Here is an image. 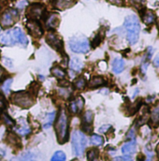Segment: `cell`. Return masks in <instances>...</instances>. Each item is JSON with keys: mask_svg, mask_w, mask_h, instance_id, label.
<instances>
[{"mask_svg": "<svg viewBox=\"0 0 159 161\" xmlns=\"http://www.w3.org/2000/svg\"><path fill=\"white\" fill-rule=\"evenodd\" d=\"M21 44L26 46L28 40L22 31V29L16 27L13 29H8L0 32V44L4 46H13L15 44Z\"/></svg>", "mask_w": 159, "mask_h": 161, "instance_id": "cell-1", "label": "cell"}, {"mask_svg": "<svg viewBox=\"0 0 159 161\" xmlns=\"http://www.w3.org/2000/svg\"><path fill=\"white\" fill-rule=\"evenodd\" d=\"M123 27L126 31V39L131 45H134L138 42L140 37V21L137 16L129 15L124 19Z\"/></svg>", "mask_w": 159, "mask_h": 161, "instance_id": "cell-2", "label": "cell"}, {"mask_svg": "<svg viewBox=\"0 0 159 161\" xmlns=\"http://www.w3.org/2000/svg\"><path fill=\"white\" fill-rule=\"evenodd\" d=\"M69 120L67 112L62 109L59 113L54 125L58 142L61 144L65 143L69 139Z\"/></svg>", "mask_w": 159, "mask_h": 161, "instance_id": "cell-3", "label": "cell"}, {"mask_svg": "<svg viewBox=\"0 0 159 161\" xmlns=\"http://www.w3.org/2000/svg\"><path fill=\"white\" fill-rule=\"evenodd\" d=\"M87 145V139L86 136L81 131H75L72 135L71 140V146H72V152L75 156L80 157L82 156L85 148Z\"/></svg>", "mask_w": 159, "mask_h": 161, "instance_id": "cell-4", "label": "cell"}, {"mask_svg": "<svg viewBox=\"0 0 159 161\" xmlns=\"http://www.w3.org/2000/svg\"><path fill=\"white\" fill-rule=\"evenodd\" d=\"M69 47L77 53H86L90 50V43L86 37L76 36L69 40Z\"/></svg>", "mask_w": 159, "mask_h": 161, "instance_id": "cell-5", "label": "cell"}, {"mask_svg": "<svg viewBox=\"0 0 159 161\" xmlns=\"http://www.w3.org/2000/svg\"><path fill=\"white\" fill-rule=\"evenodd\" d=\"M11 101L21 107V108H29L34 104V98L31 96V94L27 92H17L13 93L11 96Z\"/></svg>", "mask_w": 159, "mask_h": 161, "instance_id": "cell-6", "label": "cell"}, {"mask_svg": "<svg viewBox=\"0 0 159 161\" xmlns=\"http://www.w3.org/2000/svg\"><path fill=\"white\" fill-rule=\"evenodd\" d=\"M19 19V12L15 8H8L4 11L0 17V25L3 28L10 27Z\"/></svg>", "mask_w": 159, "mask_h": 161, "instance_id": "cell-7", "label": "cell"}, {"mask_svg": "<svg viewBox=\"0 0 159 161\" xmlns=\"http://www.w3.org/2000/svg\"><path fill=\"white\" fill-rule=\"evenodd\" d=\"M44 6L42 4L39 3H34L29 8H27L26 11V16L29 20H35L38 21L40 18H41L43 12H44Z\"/></svg>", "mask_w": 159, "mask_h": 161, "instance_id": "cell-8", "label": "cell"}, {"mask_svg": "<svg viewBox=\"0 0 159 161\" xmlns=\"http://www.w3.org/2000/svg\"><path fill=\"white\" fill-rule=\"evenodd\" d=\"M46 41L51 47H52L56 51H59V52L63 51V41L55 33L53 32L48 33L46 37Z\"/></svg>", "mask_w": 159, "mask_h": 161, "instance_id": "cell-9", "label": "cell"}, {"mask_svg": "<svg viewBox=\"0 0 159 161\" xmlns=\"http://www.w3.org/2000/svg\"><path fill=\"white\" fill-rule=\"evenodd\" d=\"M26 27H27L29 33L35 38H40L43 35V29L38 21L28 20L26 23Z\"/></svg>", "mask_w": 159, "mask_h": 161, "instance_id": "cell-10", "label": "cell"}, {"mask_svg": "<svg viewBox=\"0 0 159 161\" xmlns=\"http://www.w3.org/2000/svg\"><path fill=\"white\" fill-rule=\"evenodd\" d=\"M83 106H84V99L81 97H77L76 98H74L69 102V112L72 114H79L81 112Z\"/></svg>", "mask_w": 159, "mask_h": 161, "instance_id": "cell-11", "label": "cell"}, {"mask_svg": "<svg viewBox=\"0 0 159 161\" xmlns=\"http://www.w3.org/2000/svg\"><path fill=\"white\" fill-rule=\"evenodd\" d=\"M52 6L59 10L71 8L77 3V0H52Z\"/></svg>", "mask_w": 159, "mask_h": 161, "instance_id": "cell-12", "label": "cell"}, {"mask_svg": "<svg viewBox=\"0 0 159 161\" xmlns=\"http://www.w3.org/2000/svg\"><path fill=\"white\" fill-rule=\"evenodd\" d=\"M137 151V142L135 140L125 142L122 147V153L123 156H132Z\"/></svg>", "mask_w": 159, "mask_h": 161, "instance_id": "cell-13", "label": "cell"}, {"mask_svg": "<svg viewBox=\"0 0 159 161\" xmlns=\"http://www.w3.org/2000/svg\"><path fill=\"white\" fill-rule=\"evenodd\" d=\"M59 23H60V19L58 14L56 13L50 14L46 19V25L48 26V28L51 29H55L59 25Z\"/></svg>", "mask_w": 159, "mask_h": 161, "instance_id": "cell-14", "label": "cell"}, {"mask_svg": "<svg viewBox=\"0 0 159 161\" xmlns=\"http://www.w3.org/2000/svg\"><path fill=\"white\" fill-rule=\"evenodd\" d=\"M156 16L154 13V11H152V10L147 9L144 12L141 13V19L144 22V24L147 25H150L154 24L155 21H156Z\"/></svg>", "mask_w": 159, "mask_h": 161, "instance_id": "cell-15", "label": "cell"}, {"mask_svg": "<svg viewBox=\"0 0 159 161\" xmlns=\"http://www.w3.org/2000/svg\"><path fill=\"white\" fill-rule=\"evenodd\" d=\"M124 69V61L122 58H115L112 62V70L115 73H121Z\"/></svg>", "mask_w": 159, "mask_h": 161, "instance_id": "cell-16", "label": "cell"}, {"mask_svg": "<svg viewBox=\"0 0 159 161\" xmlns=\"http://www.w3.org/2000/svg\"><path fill=\"white\" fill-rule=\"evenodd\" d=\"M151 123L154 126L159 125V102L153 108L151 113Z\"/></svg>", "mask_w": 159, "mask_h": 161, "instance_id": "cell-17", "label": "cell"}, {"mask_svg": "<svg viewBox=\"0 0 159 161\" xmlns=\"http://www.w3.org/2000/svg\"><path fill=\"white\" fill-rule=\"evenodd\" d=\"M14 131H15L16 133L20 134V135L25 136V135H27V134H29V133L31 132V129H30V127L28 126L27 124L22 123V124H19L17 126H15Z\"/></svg>", "mask_w": 159, "mask_h": 161, "instance_id": "cell-18", "label": "cell"}, {"mask_svg": "<svg viewBox=\"0 0 159 161\" xmlns=\"http://www.w3.org/2000/svg\"><path fill=\"white\" fill-rule=\"evenodd\" d=\"M106 82L105 80L102 78V77H99V76H96V77H93L90 81H89V87L94 89V88H97L99 86H102L104 85Z\"/></svg>", "mask_w": 159, "mask_h": 161, "instance_id": "cell-19", "label": "cell"}, {"mask_svg": "<svg viewBox=\"0 0 159 161\" xmlns=\"http://www.w3.org/2000/svg\"><path fill=\"white\" fill-rule=\"evenodd\" d=\"M69 65H70V69L72 70L78 71V72H80L83 68V63L80 60L79 58H76V57H74L70 60Z\"/></svg>", "mask_w": 159, "mask_h": 161, "instance_id": "cell-20", "label": "cell"}, {"mask_svg": "<svg viewBox=\"0 0 159 161\" xmlns=\"http://www.w3.org/2000/svg\"><path fill=\"white\" fill-rule=\"evenodd\" d=\"M52 74L58 79H64L67 75L66 71L58 66H55L52 69Z\"/></svg>", "mask_w": 159, "mask_h": 161, "instance_id": "cell-21", "label": "cell"}, {"mask_svg": "<svg viewBox=\"0 0 159 161\" xmlns=\"http://www.w3.org/2000/svg\"><path fill=\"white\" fill-rule=\"evenodd\" d=\"M90 142L93 144V145H96V146H101L104 142V140L101 136L99 135H93L91 136V139H90Z\"/></svg>", "mask_w": 159, "mask_h": 161, "instance_id": "cell-22", "label": "cell"}, {"mask_svg": "<svg viewBox=\"0 0 159 161\" xmlns=\"http://www.w3.org/2000/svg\"><path fill=\"white\" fill-rule=\"evenodd\" d=\"M99 151L96 148H93L87 153V159L88 160H96L98 158Z\"/></svg>", "mask_w": 159, "mask_h": 161, "instance_id": "cell-23", "label": "cell"}, {"mask_svg": "<svg viewBox=\"0 0 159 161\" xmlns=\"http://www.w3.org/2000/svg\"><path fill=\"white\" fill-rule=\"evenodd\" d=\"M74 85L77 89H83L86 85V80L83 76H80L77 78L76 80L74 81Z\"/></svg>", "mask_w": 159, "mask_h": 161, "instance_id": "cell-24", "label": "cell"}, {"mask_svg": "<svg viewBox=\"0 0 159 161\" xmlns=\"http://www.w3.org/2000/svg\"><path fill=\"white\" fill-rule=\"evenodd\" d=\"M52 161H64L66 160V155L62 151H57L52 158Z\"/></svg>", "mask_w": 159, "mask_h": 161, "instance_id": "cell-25", "label": "cell"}, {"mask_svg": "<svg viewBox=\"0 0 159 161\" xmlns=\"http://www.w3.org/2000/svg\"><path fill=\"white\" fill-rule=\"evenodd\" d=\"M54 118H55V113H54V112L52 113V114H48V117H47L48 122L44 124L43 127H44V128H49V127H51V125H52V123H53Z\"/></svg>", "mask_w": 159, "mask_h": 161, "instance_id": "cell-26", "label": "cell"}, {"mask_svg": "<svg viewBox=\"0 0 159 161\" xmlns=\"http://www.w3.org/2000/svg\"><path fill=\"white\" fill-rule=\"evenodd\" d=\"M71 93H72V91H71V89H69V87H62L61 89H59L60 96H62L66 98H68Z\"/></svg>", "mask_w": 159, "mask_h": 161, "instance_id": "cell-27", "label": "cell"}, {"mask_svg": "<svg viewBox=\"0 0 159 161\" xmlns=\"http://www.w3.org/2000/svg\"><path fill=\"white\" fill-rule=\"evenodd\" d=\"M11 83H12V79H10V78H9V79H8V80H6V81L3 83V85H2V89H3V91H4L6 94H8Z\"/></svg>", "mask_w": 159, "mask_h": 161, "instance_id": "cell-28", "label": "cell"}, {"mask_svg": "<svg viewBox=\"0 0 159 161\" xmlns=\"http://www.w3.org/2000/svg\"><path fill=\"white\" fill-rule=\"evenodd\" d=\"M1 118L3 119L4 121V123L6 124V125H14V121L12 120L7 114H5V113H3L2 114H1Z\"/></svg>", "mask_w": 159, "mask_h": 161, "instance_id": "cell-29", "label": "cell"}, {"mask_svg": "<svg viewBox=\"0 0 159 161\" xmlns=\"http://www.w3.org/2000/svg\"><path fill=\"white\" fill-rule=\"evenodd\" d=\"M7 107V101H6V98L5 97L0 93V109H6Z\"/></svg>", "mask_w": 159, "mask_h": 161, "instance_id": "cell-30", "label": "cell"}, {"mask_svg": "<svg viewBox=\"0 0 159 161\" xmlns=\"http://www.w3.org/2000/svg\"><path fill=\"white\" fill-rule=\"evenodd\" d=\"M99 41H100V39H99V36L97 35V36H96V37L94 39V40L92 41V42H93V43H92V44H93V47H96V46H97V45L100 43Z\"/></svg>", "mask_w": 159, "mask_h": 161, "instance_id": "cell-31", "label": "cell"}, {"mask_svg": "<svg viewBox=\"0 0 159 161\" xmlns=\"http://www.w3.org/2000/svg\"><path fill=\"white\" fill-rule=\"evenodd\" d=\"M26 5H27V1H26V0H22L21 2H19V3L17 4V7L20 8H23L25 7Z\"/></svg>", "mask_w": 159, "mask_h": 161, "instance_id": "cell-32", "label": "cell"}, {"mask_svg": "<svg viewBox=\"0 0 159 161\" xmlns=\"http://www.w3.org/2000/svg\"><path fill=\"white\" fill-rule=\"evenodd\" d=\"M114 160H132V158H128L127 156H124V157H118V158H115Z\"/></svg>", "mask_w": 159, "mask_h": 161, "instance_id": "cell-33", "label": "cell"}, {"mask_svg": "<svg viewBox=\"0 0 159 161\" xmlns=\"http://www.w3.org/2000/svg\"><path fill=\"white\" fill-rule=\"evenodd\" d=\"M110 127H111V125H103L102 127H100V128H99V131H100V132H102V133H106V132H107V130H108Z\"/></svg>", "mask_w": 159, "mask_h": 161, "instance_id": "cell-34", "label": "cell"}, {"mask_svg": "<svg viewBox=\"0 0 159 161\" xmlns=\"http://www.w3.org/2000/svg\"><path fill=\"white\" fill-rule=\"evenodd\" d=\"M154 65H155L156 67L159 68V53L155 57V59H154Z\"/></svg>", "mask_w": 159, "mask_h": 161, "instance_id": "cell-35", "label": "cell"}, {"mask_svg": "<svg viewBox=\"0 0 159 161\" xmlns=\"http://www.w3.org/2000/svg\"><path fill=\"white\" fill-rule=\"evenodd\" d=\"M142 1H143V0H132V2H133L134 4H137V5H140V4L142 3Z\"/></svg>", "mask_w": 159, "mask_h": 161, "instance_id": "cell-36", "label": "cell"}, {"mask_svg": "<svg viewBox=\"0 0 159 161\" xmlns=\"http://www.w3.org/2000/svg\"><path fill=\"white\" fill-rule=\"evenodd\" d=\"M156 154H157V156L159 157V143L158 145L156 146Z\"/></svg>", "mask_w": 159, "mask_h": 161, "instance_id": "cell-37", "label": "cell"}, {"mask_svg": "<svg viewBox=\"0 0 159 161\" xmlns=\"http://www.w3.org/2000/svg\"><path fill=\"white\" fill-rule=\"evenodd\" d=\"M1 75H2V69L0 67V79H1Z\"/></svg>", "mask_w": 159, "mask_h": 161, "instance_id": "cell-38", "label": "cell"}]
</instances>
